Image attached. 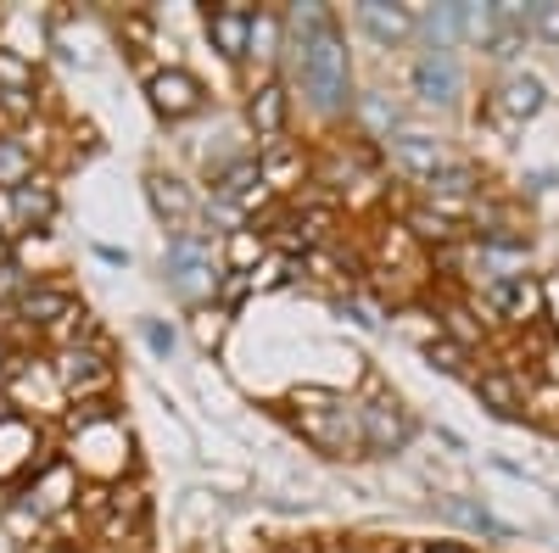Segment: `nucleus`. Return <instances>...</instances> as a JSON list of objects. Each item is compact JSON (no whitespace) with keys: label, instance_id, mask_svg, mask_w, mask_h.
Returning a JSON list of instances; mask_svg holds the SVG:
<instances>
[{"label":"nucleus","instance_id":"26","mask_svg":"<svg viewBox=\"0 0 559 553\" xmlns=\"http://www.w3.org/2000/svg\"><path fill=\"white\" fill-rule=\"evenodd\" d=\"M34 89H39V62L0 45V101H34Z\"/></svg>","mask_w":559,"mask_h":553},{"label":"nucleus","instance_id":"29","mask_svg":"<svg viewBox=\"0 0 559 553\" xmlns=\"http://www.w3.org/2000/svg\"><path fill=\"white\" fill-rule=\"evenodd\" d=\"M442 336H448V341H459L464 352H471L476 341H487V325L476 318V308H471V302H448V308H442Z\"/></svg>","mask_w":559,"mask_h":553},{"label":"nucleus","instance_id":"18","mask_svg":"<svg viewBox=\"0 0 559 553\" xmlns=\"http://www.w3.org/2000/svg\"><path fill=\"white\" fill-rule=\"evenodd\" d=\"M252 7L247 0H224V7L207 12V39H213V51L224 62H247L252 57Z\"/></svg>","mask_w":559,"mask_h":553},{"label":"nucleus","instance_id":"30","mask_svg":"<svg viewBox=\"0 0 559 553\" xmlns=\"http://www.w3.org/2000/svg\"><path fill=\"white\" fill-rule=\"evenodd\" d=\"M280 45H286V12H258L252 17V62H274Z\"/></svg>","mask_w":559,"mask_h":553},{"label":"nucleus","instance_id":"42","mask_svg":"<svg viewBox=\"0 0 559 553\" xmlns=\"http://www.w3.org/2000/svg\"><path fill=\"white\" fill-rule=\"evenodd\" d=\"M548 313L559 318V286H548Z\"/></svg>","mask_w":559,"mask_h":553},{"label":"nucleus","instance_id":"13","mask_svg":"<svg viewBox=\"0 0 559 553\" xmlns=\"http://www.w3.org/2000/svg\"><path fill=\"white\" fill-rule=\"evenodd\" d=\"M408 89L426 107H459V96H464V73H459V62H453V51H419L414 57V68H408Z\"/></svg>","mask_w":559,"mask_h":553},{"label":"nucleus","instance_id":"2","mask_svg":"<svg viewBox=\"0 0 559 553\" xmlns=\"http://www.w3.org/2000/svg\"><path fill=\"white\" fill-rule=\"evenodd\" d=\"M297 51H302V96L319 107V112H347L353 101V62H347V39L342 28H319L308 39H297Z\"/></svg>","mask_w":559,"mask_h":553},{"label":"nucleus","instance_id":"35","mask_svg":"<svg viewBox=\"0 0 559 553\" xmlns=\"http://www.w3.org/2000/svg\"><path fill=\"white\" fill-rule=\"evenodd\" d=\"M224 325H229V313H224V308H197V341H202V347H218Z\"/></svg>","mask_w":559,"mask_h":553},{"label":"nucleus","instance_id":"12","mask_svg":"<svg viewBox=\"0 0 559 553\" xmlns=\"http://www.w3.org/2000/svg\"><path fill=\"white\" fill-rule=\"evenodd\" d=\"M39 465V425L12 402H0V481H28Z\"/></svg>","mask_w":559,"mask_h":553},{"label":"nucleus","instance_id":"39","mask_svg":"<svg viewBox=\"0 0 559 553\" xmlns=\"http://www.w3.org/2000/svg\"><path fill=\"white\" fill-rule=\"evenodd\" d=\"M0 263H12V224H7V213H0Z\"/></svg>","mask_w":559,"mask_h":553},{"label":"nucleus","instance_id":"40","mask_svg":"<svg viewBox=\"0 0 559 553\" xmlns=\"http://www.w3.org/2000/svg\"><path fill=\"white\" fill-rule=\"evenodd\" d=\"M7 375H12V347L0 341V386H7Z\"/></svg>","mask_w":559,"mask_h":553},{"label":"nucleus","instance_id":"20","mask_svg":"<svg viewBox=\"0 0 559 553\" xmlns=\"http://www.w3.org/2000/svg\"><path fill=\"white\" fill-rule=\"evenodd\" d=\"M213 202L218 207H241V213H258L269 202V184L258 173V157H236L229 168H218L213 179Z\"/></svg>","mask_w":559,"mask_h":553},{"label":"nucleus","instance_id":"23","mask_svg":"<svg viewBox=\"0 0 559 553\" xmlns=\"http://www.w3.org/2000/svg\"><path fill=\"white\" fill-rule=\"evenodd\" d=\"M476 397H481V408L498 413V420H521V413H526V386L509 375V369H481V375H476Z\"/></svg>","mask_w":559,"mask_h":553},{"label":"nucleus","instance_id":"34","mask_svg":"<svg viewBox=\"0 0 559 553\" xmlns=\"http://www.w3.org/2000/svg\"><path fill=\"white\" fill-rule=\"evenodd\" d=\"M426 358H431V369H442V375H459V369L471 363V352H464L459 341H448V336H442V341H431V347H426Z\"/></svg>","mask_w":559,"mask_h":553},{"label":"nucleus","instance_id":"38","mask_svg":"<svg viewBox=\"0 0 559 553\" xmlns=\"http://www.w3.org/2000/svg\"><path fill=\"white\" fill-rule=\"evenodd\" d=\"M414 553H471V548H464V542H419Z\"/></svg>","mask_w":559,"mask_h":553},{"label":"nucleus","instance_id":"28","mask_svg":"<svg viewBox=\"0 0 559 553\" xmlns=\"http://www.w3.org/2000/svg\"><path fill=\"white\" fill-rule=\"evenodd\" d=\"M23 179H34V146L17 134H0V191H17Z\"/></svg>","mask_w":559,"mask_h":553},{"label":"nucleus","instance_id":"4","mask_svg":"<svg viewBox=\"0 0 559 553\" xmlns=\"http://www.w3.org/2000/svg\"><path fill=\"white\" fill-rule=\"evenodd\" d=\"M168 286L191 308H207L224 291V263H218V252H213V241L202 236V229L168 241Z\"/></svg>","mask_w":559,"mask_h":553},{"label":"nucleus","instance_id":"33","mask_svg":"<svg viewBox=\"0 0 559 553\" xmlns=\"http://www.w3.org/2000/svg\"><path fill=\"white\" fill-rule=\"evenodd\" d=\"M358 118H364L369 129H381L386 141H392V123H397V107H392V101L381 96V89H369V96L358 101Z\"/></svg>","mask_w":559,"mask_h":553},{"label":"nucleus","instance_id":"5","mask_svg":"<svg viewBox=\"0 0 559 553\" xmlns=\"http://www.w3.org/2000/svg\"><path fill=\"white\" fill-rule=\"evenodd\" d=\"M28 509L51 526V520H62V515H79V497H84V476H79V465L68 453H45L39 465H34V476L23 481V492H17Z\"/></svg>","mask_w":559,"mask_h":553},{"label":"nucleus","instance_id":"32","mask_svg":"<svg viewBox=\"0 0 559 553\" xmlns=\"http://www.w3.org/2000/svg\"><path fill=\"white\" fill-rule=\"evenodd\" d=\"M476 184H481V179H476V168H471V163H453V168H442V173L426 184V191H431V202H437V196H448V202H453V196H471Z\"/></svg>","mask_w":559,"mask_h":553},{"label":"nucleus","instance_id":"14","mask_svg":"<svg viewBox=\"0 0 559 553\" xmlns=\"http://www.w3.org/2000/svg\"><path fill=\"white\" fill-rule=\"evenodd\" d=\"M386 157L408 173V179H419V184H431L442 168H453L459 157L437 141V134H426V129H397L392 141H386Z\"/></svg>","mask_w":559,"mask_h":553},{"label":"nucleus","instance_id":"3","mask_svg":"<svg viewBox=\"0 0 559 553\" xmlns=\"http://www.w3.org/2000/svg\"><path fill=\"white\" fill-rule=\"evenodd\" d=\"M292 402H319V408H297V431L331 458H364V425H358V402L336 397V392H292Z\"/></svg>","mask_w":559,"mask_h":553},{"label":"nucleus","instance_id":"15","mask_svg":"<svg viewBox=\"0 0 559 553\" xmlns=\"http://www.w3.org/2000/svg\"><path fill=\"white\" fill-rule=\"evenodd\" d=\"M57 218V184L34 173L23 179L17 191H7V224H12V236H39V229H51Z\"/></svg>","mask_w":559,"mask_h":553},{"label":"nucleus","instance_id":"22","mask_svg":"<svg viewBox=\"0 0 559 553\" xmlns=\"http://www.w3.org/2000/svg\"><path fill=\"white\" fill-rule=\"evenodd\" d=\"M258 173H263V184H269V196H274V191H297V179L308 173V157H302V146H292V141H274V146H258Z\"/></svg>","mask_w":559,"mask_h":553},{"label":"nucleus","instance_id":"17","mask_svg":"<svg viewBox=\"0 0 559 553\" xmlns=\"http://www.w3.org/2000/svg\"><path fill=\"white\" fill-rule=\"evenodd\" d=\"M353 23H358L364 39H376L381 51H397L403 39L419 34V12L414 7H392V0H364V7L353 12Z\"/></svg>","mask_w":559,"mask_h":553},{"label":"nucleus","instance_id":"9","mask_svg":"<svg viewBox=\"0 0 559 553\" xmlns=\"http://www.w3.org/2000/svg\"><path fill=\"white\" fill-rule=\"evenodd\" d=\"M7 397H12L17 413H34V408H39V413H57V408H68V392H62V381H57L51 358H12Z\"/></svg>","mask_w":559,"mask_h":553},{"label":"nucleus","instance_id":"21","mask_svg":"<svg viewBox=\"0 0 559 553\" xmlns=\"http://www.w3.org/2000/svg\"><path fill=\"white\" fill-rule=\"evenodd\" d=\"M146 196H152L157 218L174 229V236H191V224H197V196H191V184L174 179V173H152V179H146Z\"/></svg>","mask_w":559,"mask_h":553},{"label":"nucleus","instance_id":"24","mask_svg":"<svg viewBox=\"0 0 559 553\" xmlns=\"http://www.w3.org/2000/svg\"><path fill=\"white\" fill-rule=\"evenodd\" d=\"M263 257H269V236H263V229H252V224L229 229V236H224V252H218L224 274H241V280H252Z\"/></svg>","mask_w":559,"mask_h":553},{"label":"nucleus","instance_id":"16","mask_svg":"<svg viewBox=\"0 0 559 553\" xmlns=\"http://www.w3.org/2000/svg\"><path fill=\"white\" fill-rule=\"evenodd\" d=\"M543 107H548V84L537 73H526V68L503 73L498 89H492V118L498 123H532Z\"/></svg>","mask_w":559,"mask_h":553},{"label":"nucleus","instance_id":"10","mask_svg":"<svg viewBox=\"0 0 559 553\" xmlns=\"http://www.w3.org/2000/svg\"><path fill=\"white\" fill-rule=\"evenodd\" d=\"M481 308L492 318H503V325H537V318L548 313V286L537 280V274H509V280H492L481 291Z\"/></svg>","mask_w":559,"mask_h":553},{"label":"nucleus","instance_id":"7","mask_svg":"<svg viewBox=\"0 0 559 553\" xmlns=\"http://www.w3.org/2000/svg\"><path fill=\"white\" fill-rule=\"evenodd\" d=\"M79 313H84V302H79L62 280H34V286L12 302V318H17L23 330H39V336H62Z\"/></svg>","mask_w":559,"mask_h":553},{"label":"nucleus","instance_id":"6","mask_svg":"<svg viewBox=\"0 0 559 553\" xmlns=\"http://www.w3.org/2000/svg\"><path fill=\"white\" fill-rule=\"evenodd\" d=\"M51 369H57V381L68 392V408L73 402H96V397H112V381H118V369H112V352L107 341H73V347H57L51 352Z\"/></svg>","mask_w":559,"mask_h":553},{"label":"nucleus","instance_id":"31","mask_svg":"<svg viewBox=\"0 0 559 553\" xmlns=\"http://www.w3.org/2000/svg\"><path fill=\"white\" fill-rule=\"evenodd\" d=\"M442 515L448 520H459V526H471V531H492V537H509V526H498L481 503H471V497H442Z\"/></svg>","mask_w":559,"mask_h":553},{"label":"nucleus","instance_id":"1","mask_svg":"<svg viewBox=\"0 0 559 553\" xmlns=\"http://www.w3.org/2000/svg\"><path fill=\"white\" fill-rule=\"evenodd\" d=\"M129 453H134V442H129V425L112 397L68 408V458L79 465V476H90L96 486H118V476L134 465Z\"/></svg>","mask_w":559,"mask_h":553},{"label":"nucleus","instance_id":"27","mask_svg":"<svg viewBox=\"0 0 559 553\" xmlns=\"http://www.w3.org/2000/svg\"><path fill=\"white\" fill-rule=\"evenodd\" d=\"M419 12V7H414ZM419 34H431V51H448V45L464 39V7H431L419 12Z\"/></svg>","mask_w":559,"mask_h":553},{"label":"nucleus","instance_id":"8","mask_svg":"<svg viewBox=\"0 0 559 553\" xmlns=\"http://www.w3.org/2000/svg\"><path fill=\"white\" fill-rule=\"evenodd\" d=\"M146 101H152V112H157V118H168V123H185L191 112H202L207 89H202V79H197L191 68L163 62V68H152V73H146Z\"/></svg>","mask_w":559,"mask_h":553},{"label":"nucleus","instance_id":"25","mask_svg":"<svg viewBox=\"0 0 559 553\" xmlns=\"http://www.w3.org/2000/svg\"><path fill=\"white\" fill-rule=\"evenodd\" d=\"M403 229H408V241H419V247H453L464 236L459 218L448 207H408L403 213Z\"/></svg>","mask_w":559,"mask_h":553},{"label":"nucleus","instance_id":"11","mask_svg":"<svg viewBox=\"0 0 559 553\" xmlns=\"http://www.w3.org/2000/svg\"><path fill=\"white\" fill-rule=\"evenodd\" d=\"M358 425H364V447H369V453H403L408 436H414L408 408H403L392 392H381V386L358 402Z\"/></svg>","mask_w":559,"mask_h":553},{"label":"nucleus","instance_id":"36","mask_svg":"<svg viewBox=\"0 0 559 553\" xmlns=\"http://www.w3.org/2000/svg\"><path fill=\"white\" fill-rule=\"evenodd\" d=\"M532 34H543L548 45H559V0H548V7L532 12Z\"/></svg>","mask_w":559,"mask_h":553},{"label":"nucleus","instance_id":"41","mask_svg":"<svg viewBox=\"0 0 559 553\" xmlns=\"http://www.w3.org/2000/svg\"><path fill=\"white\" fill-rule=\"evenodd\" d=\"M274 553H319V548H313V542H280Z\"/></svg>","mask_w":559,"mask_h":553},{"label":"nucleus","instance_id":"19","mask_svg":"<svg viewBox=\"0 0 559 553\" xmlns=\"http://www.w3.org/2000/svg\"><path fill=\"white\" fill-rule=\"evenodd\" d=\"M247 123H252V134H258V146L286 141V123H292V96H286V84H280V79L252 84V96H247Z\"/></svg>","mask_w":559,"mask_h":553},{"label":"nucleus","instance_id":"37","mask_svg":"<svg viewBox=\"0 0 559 553\" xmlns=\"http://www.w3.org/2000/svg\"><path fill=\"white\" fill-rule=\"evenodd\" d=\"M537 363H543V381H548V386H559V341H548Z\"/></svg>","mask_w":559,"mask_h":553}]
</instances>
